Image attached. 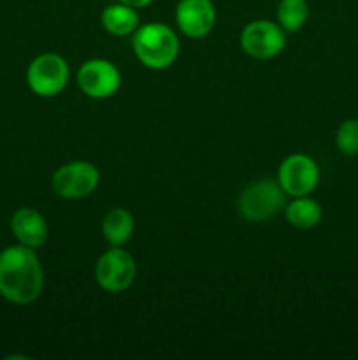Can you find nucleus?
Here are the masks:
<instances>
[{
  "mask_svg": "<svg viewBox=\"0 0 358 360\" xmlns=\"http://www.w3.org/2000/svg\"><path fill=\"white\" fill-rule=\"evenodd\" d=\"M132 48L137 60L146 69L165 70L178 60L179 37L171 27L164 23L139 25L132 34Z\"/></svg>",
  "mask_w": 358,
  "mask_h": 360,
  "instance_id": "2",
  "label": "nucleus"
},
{
  "mask_svg": "<svg viewBox=\"0 0 358 360\" xmlns=\"http://www.w3.org/2000/svg\"><path fill=\"white\" fill-rule=\"evenodd\" d=\"M118 2L126 4V6L133 7V9H144V7L151 6V4H153L154 0H118Z\"/></svg>",
  "mask_w": 358,
  "mask_h": 360,
  "instance_id": "17",
  "label": "nucleus"
},
{
  "mask_svg": "<svg viewBox=\"0 0 358 360\" xmlns=\"http://www.w3.org/2000/svg\"><path fill=\"white\" fill-rule=\"evenodd\" d=\"M336 146L344 157L358 155V120H346L336 132Z\"/></svg>",
  "mask_w": 358,
  "mask_h": 360,
  "instance_id": "16",
  "label": "nucleus"
},
{
  "mask_svg": "<svg viewBox=\"0 0 358 360\" xmlns=\"http://www.w3.org/2000/svg\"><path fill=\"white\" fill-rule=\"evenodd\" d=\"M286 206V193L274 179H258L246 186L237 200L239 213L253 224L272 220Z\"/></svg>",
  "mask_w": 358,
  "mask_h": 360,
  "instance_id": "3",
  "label": "nucleus"
},
{
  "mask_svg": "<svg viewBox=\"0 0 358 360\" xmlns=\"http://www.w3.org/2000/svg\"><path fill=\"white\" fill-rule=\"evenodd\" d=\"M135 260L121 246L109 248L95 264V281L109 294H121L128 290L135 281Z\"/></svg>",
  "mask_w": 358,
  "mask_h": 360,
  "instance_id": "5",
  "label": "nucleus"
},
{
  "mask_svg": "<svg viewBox=\"0 0 358 360\" xmlns=\"http://www.w3.org/2000/svg\"><path fill=\"white\" fill-rule=\"evenodd\" d=\"M77 86L86 97L104 101L112 97L121 86V72L112 62L104 58H91L77 70Z\"/></svg>",
  "mask_w": 358,
  "mask_h": 360,
  "instance_id": "9",
  "label": "nucleus"
},
{
  "mask_svg": "<svg viewBox=\"0 0 358 360\" xmlns=\"http://www.w3.org/2000/svg\"><path fill=\"white\" fill-rule=\"evenodd\" d=\"M277 183L290 197L311 195L319 183L318 164L305 153L290 155L277 169Z\"/></svg>",
  "mask_w": 358,
  "mask_h": 360,
  "instance_id": "8",
  "label": "nucleus"
},
{
  "mask_svg": "<svg viewBox=\"0 0 358 360\" xmlns=\"http://www.w3.org/2000/svg\"><path fill=\"white\" fill-rule=\"evenodd\" d=\"M174 18L183 35L202 39L216 25V7L213 0H179Z\"/></svg>",
  "mask_w": 358,
  "mask_h": 360,
  "instance_id": "10",
  "label": "nucleus"
},
{
  "mask_svg": "<svg viewBox=\"0 0 358 360\" xmlns=\"http://www.w3.org/2000/svg\"><path fill=\"white\" fill-rule=\"evenodd\" d=\"M100 23L107 34L114 37H126L139 28L140 18L137 9L116 0L114 4L104 7L100 14Z\"/></svg>",
  "mask_w": 358,
  "mask_h": 360,
  "instance_id": "12",
  "label": "nucleus"
},
{
  "mask_svg": "<svg viewBox=\"0 0 358 360\" xmlns=\"http://www.w3.org/2000/svg\"><path fill=\"white\" fill-rule=\"evenodd\" d=\"M135 220L132 213L123 207H112L102 220V234L111 246H123L132 239Z\"/></svg>",
  "mask_w": 358,
  "mask_h": 360,
  "instance_id": "13",
  "label": "nucleus"
},
{
  "mask_svg": "<svg viewBox=\"0 0 358 360\" xmlns=\"http://www.w3.org/2000/svg\"><path fill=\"white\" fill-rule=\"evenodd\" d=\"M44 288V271L34 248L7 246L0 252V297L16 306H28Z\"/></svg>",
  "mask_w": 358,
  "mask_h": 360,
  "instance_id": "1",
  "label": "nucleus"
},
{
  "mask_svg": "<svg viewBox=\"0 0 358 360\" xmlns=\"http://www.w3.org/2000/svg\"><path fill=\"white\" fill-rule=\"evenodd\" d=\"M70 69L67 60L56 53L35 56L27 69V84L35 95L44 98L56 97L69 84Z\"/></svg>",
  "mask_w": 358,
  "mask_h": 360,
  "instance_id": "4",
  "label": "nucleus"
},
{
  "mask_svg": "<svg viewBox=\"0 0 358 360\" xmlns=\"http://www.w3.org/2000/svg\"><path fill=\"white\" fill-rule=\"evenodd\" d=\"M286 46V32L277 21L255 20L241 32V48L255 60H270L281 55Z\"/></svg>",
  "mask_w": 358,
  "mask_h": 360,
  "instance_id": "7",
  "label": "nucleus"
},
{
  "mask_svg": "<svg viewBox=\"0 0 358 360\" xmlns=\"http://www.w3.org/2000/svg\"><path fill=\"white\" fill-rule=\"evenodd\" d=\"M100 172L91 162L74 160L62 165L51 178L53 192L67 200L84 199L97 190Z\"/></svg>",
  "mask_w": 358,
  "mask_h": 360,
  "instance_id": "6",
  "label": "nucleus"
},
{
  "mask_svg": "<svg viewBox=\"0 0 358 360\" xmlns=\"http://www.w3.org/2000/svg\"><path fill=\"white\" fill-rule=\"evenodd\" d=\"M276 18L284 32L300 30L309 18L307 0H279Z\"/></svg>",
  "mask_w": 358,
  "mask_h": 360,
  "instance_id": "15",
  "label": "nucleus"
},
{
  "mask_svg": "<svg viewBox=\"0 0 358 360\" xmlns=\"http://www.w3.org/2000/svg\"><path fill=\"white\" fill-rule=\"evenodd\" d=\"M284 217L290 225L302 231L314 229L323 218V207L318 200L309 195L293 197L290 204L284 206Z\"/></svg>",
  "mask_w": 358,
  "mask_h": 360,
  "instance_id": "14",
  "label": "nucleus"
},
{
  "mask_svg": "<svg viewBox=\"0 0 358 360\" xmlns=\"http://www.w3.org/2000/svg\"><path fill=\"white\" fill-rule=\"evenodd\" d=\"M11 232L20 245L28 248H41L48 241V221L44 214L34 207H20L11 217Z\"/></svg>",
  "mask_w": 358,
  "mask_h": 360,
  "instance_id": "11",
  "label": "nucleus"
}]
</instances>
